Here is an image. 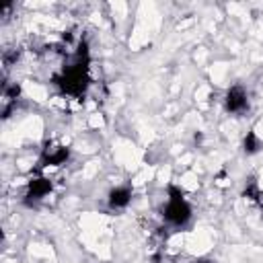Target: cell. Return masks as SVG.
<instances>
[{"label": "cell", "mask_w": 263, "mask_h": 263, "mask_svg": "<svg viewBox=\"0 0 263 263\" xmlns=\"http://www.w3.org/2000/svg\"><path fill=\"white\" fill-rule=\"evenodd\" d=\"M132 199V191L127 187H115L111 193H109V205L115 208V210H121L129 203Z\"/></svg>", "instance_id": "3"}, {"label": "cell", "mask_w": 263, "mask_h": 263, "mask_svg": "<svg viewBox=\"0 0 263 263\" xmlns=\"http://www.w3.org/2000/svg\"><path fill=\"white\" fill-rule=\"evenodd\" d=\"M249 107V97L245 92L242 86H232L228 92H226V109L230 113H245Z\"/></svg>", "instance_id": "2"}, {"label": "cell", "mask_w": 263, "mask_h": 263, "mask_svg": "<svg viewBox=\"0 0 263 263\" xmlns=\"http://www.w3.org/2000/svg\"><path fill=\"white\" fill-rule=\"evenodd\" d=\"M191 263H210V261H191Z\"/></svg>", "instance_id": "4"}, {"label": "cell", "mask_w": 263, "mask_h": 263, "mask_svg": "<svg viewBox=\"0 0 263 263\" xmlns=\"http://www.w3.org/2000/svg\"><path fill=\"white\" fill-rule=\"evenodd\" d=\"M162 218L168 226H185L191 218V208L189 203L185 201L183 193L175 187H171V197L166 199L164 208H162Z\"/></svg>", "instance_id": "1"}]
</instances>
